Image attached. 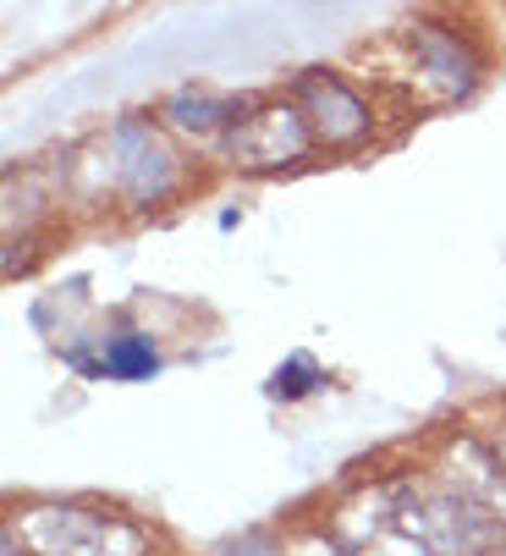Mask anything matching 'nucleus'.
I'll return each mask as SVG.
<instances>
[{"label": "nucleus", "instance_id": "3", "mask_svg": "<svg viewBox=\"0 0 506 556\" xmlns=\"http://www.w3.org/2000/svg\"><path fill=\"white\" fill-rule=\"evenodd\" d=\"M298 94H303V105L314 111V127L330 138V143H353L364 127H369V116H364V105L336 84V77H325V72H314V77H303L298 84Z\"/></svg>", "mask_w": 506, "mask_h": 556}, {"label": "nucleus", "instance_id": "1", "mask_svg": "<svg viewBox=\"0 0 506 556\" xmlns=\"http://www.w3.org/2000/svg\"><path fill=\"white\" fill-rule=\"evenodd\" d=\"M116 154H122V188H127L132 204H154V199L172 193V182H177L172 149L154 138L149 122L127 116V122L116 127Z\"/></svg>", "mask_w": 506, "mask_h": 556}, {"label": "nucleus", "instance_id": "4", "mask_svg": "<svg viewBox=\"0 0 506 556\" xmlns=\"http://www.w3.org/2000/svg\"><path fill=\"white\" fill-rule=\"evenodd\" d=\"M418 50H425V61H430V72H441L446 77V89H468L473 84V55L452 39V34H441V28H418Z\"/></svg>", "mask_w": 506, "mask_h": 556}, {"label": "nucleus", "instance_id": "5", "mask_svg": "<svg viewBox=\"0 0 506 556\" xmlns=\"http://www.w3.org/2000/svg\"><path fill=\"white\" fill-rule=\"evenodd\" d=\"M165 116H172L177 127L210 132V127H220V122H242V105H231V100H210V94H177L172 105H165Z\"/></svg>", "mask_w": 506, "mask_h": 556}, {"label": "nucleus", "instance_id": "7", "mask_svg": "<svg viewBox=\"0 0 506 556\" xmlns=\"http://www.w3.org/2000/svg\"><path fill=\"white\" fill-rule=\"evenodd\" d=\"M319 386V369H314V358H292L287 369H276V380H270V391L276 396H303V391H314Z\"/></svg>", "mask_w": 506, "mask_h": 556}, {"label": "nucleus", "instance_id": "2", "mask_svg": "<svg viewBox=\"0 0 506 556\" xmlns=\"http://www.w3.org/2000/svg\"><path fill=\"white\" fill-rule=\"evenodd\" d=\"M303 149H308V127L287 105H270L260 116H242L237 132H231V154L242 166H281V154L292 161V154H303Z\"/></svg>", "mask_w": 506, "mask_h": 556}, {"label": "nucleus", "instance_id": "6", "mask_svg": "<svg viewBox=\"0 0 506 556\" xmlns=\"http://www.w3.org/2000/svg\"><path fill=\"white\" fill-rule=\"evenodd\" d=\"M105 369L122 375V380H143V375H154V348H149V337H122V342L105 353Z\"/></svg>", "mask_w": 506, "mask_h": 556}]
</instances>
